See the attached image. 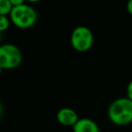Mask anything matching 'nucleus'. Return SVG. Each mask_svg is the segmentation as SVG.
Instances as JSON below:
<instances>
[{
    "label": "nucleus",
    "mask_w": 132,
    "mask_h": 132,
    "mask_svg": "<svg viewBox=\"0 0 132 132\" xmlns=\"http://www.w3.org/2000/svg\"><path fill=\"white\" fill-rule=\"evenodd\" d=\"M57 121L61 125L65 127H72L79 119L78 114L74 110L71 108H62L58 110L56 114Z\"/></svg>",
    "instance_id": "39448f33"
},
{
    "label": "nucleus",
    "mask_w": 132,
    "mask_h": 132,
    "mask_svg": "<svg viewBox=\"0 0 132 132\" xmlns=\"http://www.w3.org/2000/svg\"><path fill=\"white\" fill-rule=\"evenodd\" d=\"M9 1L13 6H20V5L24 4L26 0H9Z\"/></svg>",
    "instance_id": "9d476101"
},
{
    "label": "nucleus",
    "mask_w": 132,
    "mask_h": 132,
    "mask_svg": "<svg viewBox=\"0 0 132 132\" xmlns=\"http://www.w3.org/2000/svg\"><path fill=\"white\" fill-rule=\"evenodd\" d=\"M9 19L15 26L20 29H28L36 24L38 14L32 6L23 4L13 6L9 14Z\"/></svg>",
    "instance_id": "f03ea898"
},
{
    "label": "nucleus",
    "mask_w": 132,
    "mask_h": 132,
    "mask_svg": "<svg viewBox=\"0 0 132 132\" xmlns=\"http://www.w3.org/2000/svg\"><path fill=\"white\" fill-rule=\"evenodd\" d=\"M2 113H3V106H2V103L0 102V118L2 116Z\"/></svg>",
    "instance_id": "f8f14e48"
},
{
    "label": "nucleus",
    "mask_w": 132,
    "mask_h": 132,
    "mask_svg": "<svg viewBox=\"0 0 132 132\" xmlns=\"http://www.w3.org/2000/svg\"><path fill=\"white\" fill-rule=\"evenodd\" d=\"M13 6L9 0H0V15H9Z\"/></svg>",
    "instance_id": "0eeeda50"
},
{
    "label": "nucleus",
    "mask_w": 132,
    "mask_h": 132,
    "mask_svg": "<svg viewBox=\"0 0 132 132\" xmlns=\"http://www.w3.org/2000/svg\"><path fill=\"white\" fill-rule=\"evenodd\" d=\"M11 21L7 15H0V33L6 31L9 28Z\"/></svg>",
    "instance_id": "6e6552de"
},
{
    "label": "nucleus",
    "mask_w": 132,
    "mask_h": 132,
    "mask_svg": "<svg viewBox=\"0 0 132 132\" xmlns=\"http://www.w3.org/2000/svg\"><path fill=\"white\" fill-rule=\"evenodd\" d=\"M73 132H100L99 126L94 120L88 118H81L72 126Z\"/></svg>",
    "instance_id": "423d86ee"
},
{
    "label": "nucleus",
    "mask_w": 132,
    "mask_h": 132,
    "mask_svg": "<svg viewBox=\"0 0 132 132\" xmlns=\"http://www.w3.org/2000/svg\"><path fill=\"white\" fill-rule=\"evenodd\" d=\"M127 97L132 101V80L129 81L127 87Z\"/></svg>",
    "instance_id": "1a4fd4ad"
},
{
    "label": "nucleus",
    "mask_w": 132,
    "mask_h": 132,
    "mask_svg": "<svg viewBox=\"0 0 132 132\" xmlns=\"http://www.w3.org/2000/svg\"><path fill=\"white\" fill-rule=\"evenodd\" d=\"M26 1H28L30 3H37V2H40L41 0H26Z\"/></svg>",
    "instance_id": "ddd939ff"
},
{
    "label": "nucleus",
    "mask_w": 132,
    "mask_h": 132,
    "mask_svg": "<svg viewBox=\"0 0 132 132\" xmlns=\"http://www.w3.org/2000/svg\"><path fill=\"white\" fill-rule=\"evenodd\" d=\"M2 72H3V69H2V68H1V67H0V74L2 73Z\"/></svg>",
    "instance_id": "4468645a"
},
{
    "label": "nucleus",
    "mask_w": 132,
    "mask_h": 132,
    "mask_svg": "<svg viewBox=\"0 0 132 132\" xmlns=\"http://www.w3.org/2000/svg\"><path fill=\"white\" fill-rule=\"evenodd\" d=\"M108 117L117 126H127L132 122V101L128 97L113 101L108 109Z\"/></svg>",
    "instance_id": "f257e3e1"
},
{
    "label": "nucleus",
    "mask_w": 132,
    "mask_h": 132,
    "mask_svg": "<svg viewBox=\"0 0 132 132\" xmlns=\"http://www.w3.org/2000/svg\"><path fill=\"white\" fill-rule=\"evenodd\" d=\"M71 44L75 51L80 53L88 52L92 47L94 43L93 34L90 28L80 26L74 28L71 35Z\"/></svg>",
    "instance_id": "20e7f679"
},
{
    "label": "nucleus",
    "mask_w": 132,
    "mask_h": 132,
    "mask_svg": "<svg viewBox=\"0 0 132 132\" xmlns=\"http://www.w3.org/2000/svg\"><path fill=\"white\" fill-rule=\"evenodd\" d=\"M127 10H128V14L132 15V0H128L127 3Z\"/></svg>",
    "instance_id": "9b49d317"
},
{
    "label": "nucleus",
    "mask_w": 132,
    "mask_h": 132,
    "mask_svg": "<svg viewBox=\"0 0 132 132\" xmlns=\"http://www.w3.org/2000/svg\"><path fill=\"white\" fill-rule=\"evenodd\" d=\"M23 61L20 49L14 44L0 45V67L3 70H13L17 68Z\"/></svg>",
    "instance_id": "7ed1b4c3"
}]
</instances>
